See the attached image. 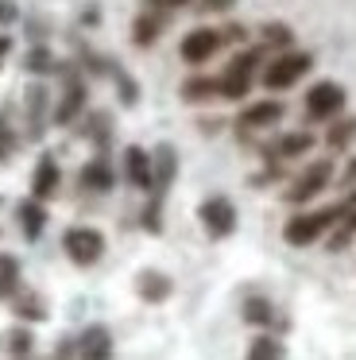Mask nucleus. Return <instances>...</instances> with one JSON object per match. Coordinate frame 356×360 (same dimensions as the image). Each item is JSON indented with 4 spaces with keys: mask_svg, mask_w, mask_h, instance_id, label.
Listing matches in <instances>:
<instances>
[{
    "mask_svg": "<svg viewBox=\"0 0 356 360\" xmlns=\"http://www.w3.org/2000/svg\"><path fill=\"white\" fill-rule=\"evenodd\" d=\"M341 213H345V202L325 205V210H314V213H298V217L286 221L283 240H286V244H294V248H306V244L322 240V236L329 233V229H337Z\"/></svg>",
    "mask_w": 356,
    "mask_h": 360,
    "instance_id": "obj_1",
    "label": "nucleus"
},
{
    "mask_svg": "<svg viewBox=\"0 0 356 360\" xmlns=\"http://www.w3.org/2000/svg\"><path fill=\"white\" fill-rule=\"evenodd\" d=\"M310 66H314V55H310V51H286V55H275L263 66L260 82H263V89L279 94V89H291L298 78H306Z\"/></svg>",
    "mask_w": 356,
    "mask_h": 360,
    "instance_id": "obj_2",
    "label": "nucleus"
},
{
    "mask_svg": "<svg viewBox=\"0 0 356 360\" xmlns=\"http://www.w3.org/2000/svg\"><path fill=\"white\" fill-rule=\"evenodd\" d=\"M255 66H263V47H248L240 51L236 58L229 63V70L221 74V97L224 101H240V97H248V89H252L255 82Z\"/></svg>",
    "mask_w": 356,
    "mask_h": 360,
    "instance_id": "obj_3",
    "label": "nucleus"
},
{
    "mask_svg": "<svg viewBox=\"0 0 356 360\" xmlns=\"http://www.w3.org/2000/svg\"><path fill=\"white\" fill-rule=\"evenodd\" d=\"M62 74H66V86H62V97H58V105H54L51 120L54 124H74V120L85 112L89 89H85V78L74 70V63H62Z\"/></svg>",
    "mask_w": 356,
    "mask_h": 360,
    "instance_id": "obj_4",
    "label": "nucleus"
},
{
    "mask_svg": "<svg viewBox=\"0 0 356 360\" xmlns=\"http://www.w3.org/2000/svg\"><path fill=\"white\" fill-rule=\"evenodd\" d=\"M62 248H66V256L74 259L77 267H89V264H97V259L105 256V236H101L97 229H89V225H74V229H66V236H62Z\"/></svg>",
    "mask_w": 356,
    "mask_h": 360,
    "instance_id": "obj_5",
    "label": "nucleus"
},
{
    "mask_svg": "<svg viewBox=\"0 0 356 360\" xmlns=\"http://www.w3.org/2000/svg\"><path fill=\"white\" fill-rule=\"evenodd\" d=\"M333 182V159H314V163L306 167V171L298 174V179L291 182V190H286V202L291 205H302V202H310V198H317L325 186Z\"/></svg>",
    "mask_w": 356,
    "mask_h": 360,
    "instance_id": "obj_6",
    "label": "nucleus"
},
{
    "mask_svg": "<svg viewBox=\"0 0 356 360\" xmlns=\"http://www.w3.org/2000/svg\"><path fill=\"white\" fill-rule=\"evenodd\" d=\"M345 109V86L341 82H317L306 94V117L310 120H333Z\"/></svg>",
    "mask_w": 356,
    "mask_h": 360,
    "instance_id": "obj_7",
    "label": "nucleus"
},
{
    "mask_svg": "<svg viewBox=\"0 0 356 360\" xmlns=\"http://www.w3.org/2000/svg\"><path fill=\"white\" fill-rule=\"evenodd\" d=\"M198 221L205 225V233L209 236H229L232 229H236V205L229 202L224 194H213V198H205V202L198 205Z\"/></svg>",
    "mask_w": 356,
    "mask_h": 360,
    "instance_id": "obj_8",
    "label": "nucleus"
},
{
    "mask_svg": "<svg viewBox=\"0 0 356 360\" xmlns=\"http://www.w3.org/2000/svg\"><path fill=\"white\" fill-rule=\"evenodd\" d=\"M217 51H221V32H217V27H193V32L182 35L178 55H182L190 66H201V63H209Z\"/></svg>",
    "mask_w": 356,
    "mask_h": 360,
    "instance_id": "obj_9",
    "label": "nucleus"
},
{
    "mask_svg": "<svg viewBox=\"0 0 356 360\" xmlns=\"http://www.w3.org/2000/svg\"><path fill=\"white\" fill-rule=\"evenodd\" d=\"M283 101H271V97H263V101H252L244 112L236 117V128L240 132H260V128H275L279 120H283Z\"/></svg>",
    "mask_w": 356,
    "mask_h": 360,
    "instance_id": "obj_10",
    "label": "nucleus"
},
{
    "mask_svg": "<svg viewBox=\"0 0 356 360\" xmlns=\"http://www.w3.org/2000/svg\"><path fill=\"white\" fill-rule=\"evenodd\" d=\"M174 174H178V151L170 148V143H159L155 155H151V194L155 198L167 194V186L174 182Z\"/></svg>",
    "mask_w": 356,
    "mask_h": 360,
    "instance_id": "obj_11",
    "label": "nucleus"
},
{
    "mask_svg": "<svg viewBox=\"0 0 356 360\" xmlns=\"http://www.w3.org/2000/svg\"><path fill=\"white\" fill-rule=\"evenodd\" d=\"M310 148H314V136H310V132H283V136H275V140L263 148V155H267L271 163H283V159L306 155Z\"/></svg>",
    "mask_w": 356,
    "mask_h": 360,
    "instance_id": "obj_12",
    "label": "nucleus"
},
{
    "mask_svg": "<svg viewBox=\"0 0 356 360\" xmlns=\"http://www.w3.org/2000/svg\"><path fill=\"white\" fill-rule=\"evenodd\" d=\"M27 101H23V112H27V136L31 140H39V136L46 132V109H51V94H46V86H31Z\"/></svg>",
    "mask_w": 356,
    "mask_h": 360,
    "instance_id": "obj_13",
    "label": "nucleus"
},
{
    "mask_svg": "<svg viewBox=\"0 0 356 360\" xmlns=\"http://www.w3.org/2000/svg\"><path fill=\"white\" fill-rule=\"evenodd\" d=\"M77 360H113V333L105 326H89L77 337Z\"/></svg>",
    "mask_w": 356,
    "mask_h": 360,
    "instance_id": "obj_14",
    "label": "nucleus"
},
{
    "mask_svg": "<svg viewBox=\"0 0 356 360\" xmlns=\"http://www.w3.org/2000/svg\"><path fill=\"white\" fill-rule=\"evenodd\" d=\"M163 24H167V12L144 8L136 20H132V43H136V47H155L159 35H163Z\"/></svg>",
    "mask_w": 356,
    "mask_h": 360,
    "instance_id": "obj_15",
    "label": "nucleus"
},
{
    "mask_svg": "<svg viewBox=\"0 0 356 360\" xmlns=\"http://www.w3.org/2000/svg\"><path fill=\"white\" fill-rule=\"evenodd\" d=\"M58 182H62V171H58V163H54V155H43L35 167V174H31V198H35V202L54 198L58 194Z\"/></svg>",
    "mask_w": 356,
    "mask_h": 360,
    "instance_id": "obj_16",
    "label": "nucleus"
},
{
    "mask_svg": "<svg viewBox=\"0 0 356 360\" xmlns=\"http://www.w3.org/2000/svg\"><path fill=\"white\" fill-rule=\"evenodd\" d=\"M77 182H82V190H93V194H108V190H113V182H116V174H113V167H108V159L97 155V159H89V163L82 167Z\"/></svg>",
    "mask_w": 356,
    "mask_h": 360,
    "instance_id": "obj_17",
    "label": "nucleus"
},
{
    "mask_svg": "<svg viewBox=\"0 0 356 360\" xmlns=\"http://www.w3.org/2000/svg\"><path fill=\"white\" fill-rule=\"evenodd\" d=\"M170 290H174L170 275L155 271V267H147V271H139V275H136V295L144 298V302H167Z\"/></svg>",
    "mask_w": 356,
    "mask_h": 360,
    "instance_id": "obj_18",
    "label": "nucleus"
},
{
    "mask_svg": "<svg viewBox=\"0 0 356 360\" xmlns=\"http://www.w3.org/2000/svg\"><path fill=\"white\" fill-rule=\"evenodd\" d=\"M124 179L139 190H151V155L144 148H124Z\"/></svg>",
    "mask_w": 356,
    "mask_h": 360,
    "instance_id": "obj_19",
    "label": "nucleus"
},
{
    "mask_svg": "<svg viewBox=\"0 0 356 360\" xmlns=\"http://www.w3.org/2000/svg\"><path fill=\"white\" fill-rule=\"evenodd\" d=\"M15 217H20V229H23V236H27V240H39V236H43V225H46V210H43V202H35V198L20 202Z\"/></svg>",
    "mask_w": 356,
    "mask_h": 360,
    "instance_id": "obj_20",
    "label": "nucleus"
},
{
    "mask_svg": "<svg viewBox=\"0 0 356 360\" xmlns=\"http://www.w3.org/2000/svg\"><path fill=\"white\" fill-rule=\"evenodd\" d=\"M260 47L267 51V47H275V51H291L294 47V32H291V24H279V20H271V24H263L260 27Z\"/></svg>",
    "mask_w": 356,
    "mask_h": 360,
    "instance_id": "obj_21",
    "label": "nucleus"
},
{
    "mask_svg": "<svg viewBox=\"0 0 356 360\" xmlns=\"http://www.w3.org/2000/svg\"><path fill=\"white\" fill-rule=\"evenodd\" d=\"M23 70H27V74H54V70H62V63L54 58L51 47L35 43V47L27 51V58H23Z\"/></svg>",
    "mask_w": 356,
    "mask_h": 360,
    "instance_id": "obj_22",
    "label": "nucleus"
},
{
    "mask_svg": "<svg viewBox=\"0 0 356 360\" xmlns=\"http://www.w3.org/2000/svg\"><path fill=\"white\" fill-rule=\"evenodd\" d=\"M82 136H85V140H93L97 148H105V143H108V136H113V117H108L105 109L89 112V117H85V128H82Z\"/></svg>",
    "mask_w": 356,
    "mask_h": 360,
    "instance_id": "obj_23",
    "label": "nucleus"
},
{
    "mask_svg": "<svg viewBox=\"0 0 356 360\" xmlns=\"http://www.w3.org/2000/svg\"><path fill=\"white\" fill-rule=\"evenodd\" d=\"M244 321H248V326H260V329L263 326H275V306H271L263 295H252L244 302Z\"/></svg>",
    "mask_w": 356,
    "mask_h": 360,
    "instance_id": "obj_24",
    "label": "nucleus"
},
{
    "mask_svg": "<svg viewBox=\"0 0 356 360\" xmlns=\"http://www.w3.org/2000/svg\"><path fill=\"white\" fill-rule=\"evenodd\" d=\"M352 140H356V117H341V120H333L329 132H325V143H329L333 151H345Z\"/></svg>",
    "mask_w": 356,
    "mask_h": 360,
    "instance_id": "obj_25",
    "label": "nucleus"
},
{
    "mask_svg": "<svg viewBox=\"0 0 356 360\" xmlns=\"http://www.w3.org/2000/svg\"><path fill=\"white\" fill-rule=\"evenodd\" d=\"M182 97L186 101H209V97H221V82L217 78H186L182 82Z\"/></svg>",
    "mask_w": 356,
    "mask_h": 360,
    "instance_id": "obj_26",
    "label": "nucleus"
},
{
    "mask_svg": "<svg viewBox=\"0 0 356 360\" xmlns=\"http://www.w3.org/2000/svg\"><path fill=\"white\" fill-rule=\"evenodd\" d=\"M244 360H283V345H279V337L260 333L252 345H248V356Z\"/></svg>",
    "mask_w": 356,
    "mask_h": 360,
    "instance_id": "obj_27",
    "label": "nucleus"
},
{
    "mask_svg": "<svg viewBox=\"0 0 356 360\" xmlns=\"http://www.w3.org/2000/svg\"><path fill=\"white\" fill-rule=\"evenodd\" d=\"M12 306H15V314H20L23 321H43L46 318V306H43V298H39V295H20V290H15Z\"/></svg>",
    "mask_w": 356,
    "mask_h": 360,
    "instance_id": "obj_28",
    "label": "nucleus"
},
{
    "mask_svg": "<svg viewBox=\"0 0 356 360\" xmlns=\"http://www.w3.org/2000/svg\"><path fill=\"white\" fill-rule=\"evenodd\" d=\"M20 290V264L15 256H0V298H12Z\"/></svg>",
    "mask_w": 356,
    "mask_h": 360,
    "instance_id": "obj_29",
    "label": "nucleus"
},
{
    "mask_svg": "<svg viewBox=\"0 0 356 360\" xmlns=\"http://www.w3.org/2000/svg\"><path fill=\"white\" fill-rule=\"evenodd\" d=\"M108 74H113L116 89H120V101H124V105H136V101H139V86H136V78H128V74H124L116 63L108 66Z\"/></svg>",
    "mask_w": 356,
    "mask_h": 360,
    "instance_id": "obj_30",
    "label": "nucleus"
},
{
    "mask_svg": "<svg viewBox=\"0 0 356 360\" xmlns=\"http://www.w3.org/2000/svg\"><path fill=\"white\" fill-rule=\"evenodd\" d=\"M31 345H35V341H31L27 329H12V337H8V349H12L15 360H27V356H31Z\"/></svg>",
    "mask_w": 356,
    "mask_h": 360,
    "instance_id": "obj_31",
    "label": "nucleus"
},
{
    "mask_svg": "<svg viewBox=\"0 0 356 360\" xmlns=\"http://www.w3.org/2000/svg\"><path fill=\"white\" fill-rule=\"evenodd\" d=\"M144 229H147V233H159V229H163V198H151V202H147Z\"/></svg>",
    "mask_w": 356,
    "mask_h": 360,
    "instance_id": "obj_32",
    "label": "nucleus"
},
{
    "mask_svg": "<svg viewBox=\"0 0 356 360\" xmlns=\"http://www.w3.org/2000/svg\"><path fill=\"white\" fill-rule=\"evenodd\" d=\"M12 151H15V132H12V124L4 120V112H0V163H8Z\"/></svg>",
    "mask_w": 356,
    "mask_h": 360,
    "instance_id": "obj_33",
    "label": "nucleus"
},
{
    "mask_svg": "<svg viewBox=\"0 0 356 360\" xmlns=\"http://www.w3.org/2000/svg\"><path fill=\"white\" fill-rule=\"evenodd\" d=\"M244 39H248V32L240 24H224L221 27V47H224V43H244Z\"/></svg>",
    "mask_w": 356,
    "mask_h": 360,
    "instance_id": "obj_34",
    "label": "nucleus"
},
{
    "mask_svg": "<svg viewBox=\"0 0 356 360\" xmlns=\"http://www.w3.org/2000/svg\"><path fill=\"white\" fill-rule=\"evenodd\" d=\"M15 16H20V8H15L12 0H0V24H12Z\"/></svg>",
    "mask_w": 356,
    "mask_h": 360,
    "instance_id": "obj_35",
    "label": "nucleus"
},
{
    "mask_svg": "<svg viewBox=\"0 0 356 360\" xmlns=\"http://www.w3.org/2000/svg\"><path fill=\"white\" fill-rule=\"evenodd\" d=\"M341 186H345V190H356V159H348L345 174H341Z\"/></svg>",
    "mask_w": 356,
    "mask_h": 360,
    "instance_id": "obj_36",
    "label": "nucleus"
},
{
    "mask_svg": "<svg viewBox=\"0 0 356 360\" xmlns=\"http://www.w3.org/2000/svg\"><path fill=\"white\" fill-rule=\"evenodd\" d=\"M229 4H232V0H201L198 8L201 12H229Z\"/></svg>",
    "mask_w": 356,
    "mask_h": 360,
    "instance_id": "obj_37",
    "label": "nucleus"
},
{
    "mask_svg": "<svg viewBox=\"0 0 356 360\" xmlns=\"http://www.w3.org/2000/svg\"><path fill=\"white\" fill-rule=\"evenodd\" d=\"M182 4H190V0H147V8H159V12H167V8H182Z\"/></svg>",
    "mask_w": 356,
    "mask_h": 360,
    "instance_id": "obj_38",
    "label": "nucleus"
},
{
    "mask_svg": "<svg viewBox=\"0 0 356 360\" xmlns=\"http://www.w3.org/2000/svg\"><path fill=\"white\" fill-rule=\"evenodd\" d=\"M74 352H77V345H74V341H62L58 349H54V360H70Z\"/></svg>",
    "mask_w": 356,
    "mask_h": 360,
    "instance_id": "obj_39",
    "label": "nucleus"
},
{
    "mask_svg": "<svg viewBox=\"0 0 356 360\" xmlns=\"http://www.w3.org/2000/svg\"><path fill=\"white\" fill-rule=\"evenodd\" d=\"M8 51H12V35H4V32H0V63L8 58Z\"/></svg>",
    "mask_w": 356,
    "mask_h": 360,
    "instance_id": "obj_40",
    "label": "nucleus"
}]
</instances>
